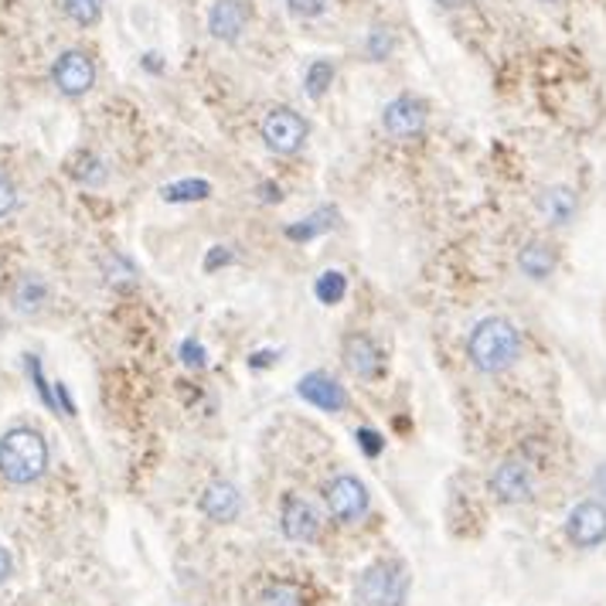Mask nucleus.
Instances as JSON below:
<instances>
[{
  "label": "nucleus",
  "instance_id": "1",
  "mask_svg": "<svg viewBox=\"0 0 606 606\" xmlns=\"http://www.w3.org/2000/svg\"><path fill=\"white\" fill-rule=\"evenodd\" d=\"M467 358L480 375H501L521 358V331L508 317H484L467 334Z\"/></svg>",
  "mask_w": 606,
  "mask_h": 606
},
{
  "label": "nucleus",
  "instance_id": "2",
  "mask_svg": "<svg viewBox=\"0 0 606 606\" xmlns=\"http://www.w3.org/2000/svg\"><path fill=\"white\" fill-rule=\"evenodd\" d=\"M48 470V443L34 426H14L0 436V477L28 487Z\"/></svg>",
  "mask_w": 606,
  "mask_h": 606
},
{
  "label": "nucleus",
  "instance_id": "3",
  "mask_svg": "<svg viewBox=\"0 0 606 606\" xmlns=\"http://www.w3.org/2000/svg\"><path fill=\"white\" fill-rule=\"evenodd\" d=\"M409 570L399 559H378L355 583V606H405Z\"/></svg>",
  "mask_w": 606,
  "mask_h": 606
},
{
  "label": "nucleus",
  "instance_id": "4",
  "mask_svg": "<svg viewBox=\"0 0 606 606\" xmlns=\"http://www.w3.org/2000/svg\"><path fill=\"white\" fill-rule=\"evenodd\" d=\"M535 487H539L535 467L524 457H508L490 474V495L501 505H528L535 498Z\"/></svg>",
  "mask_w": 606,
  "mask_h": 606
},
{
  "label": "nucleus",
  "instance_id": "5",
  "mask_svg": "<svg viewBox=\"0 0 606 606\" xmlns=\"http://www.w3.org/2000/svg\"><path fill=\"white\" fill-rule=\"evenodd\" d=\"M324 501H327V511H331L340 524H358V521H365V515H368V508H371L368 487H365L355 474H337V477L324 487Z\"/></svg>",
  "mask_w": 606,
  "mask_h": 606
},
{
  "label": "nucleus",
  "instance_id": "6",
  "mask_svg": "<svg viewBox=\"0 0 606 606\" xmlns=\"http://www.w3.org/2000/svg\"><path fill=\"white\" fill-rule=\"evenodd\" d=\"M262 140H267V147L273 150V154H296V150L307 143V120L300 117L296 109L290 106H277L267 112V120H262Z\"/></svg>",
  "mask_w": 606,
  "mask_h": 606
},
{
  "label": "nucleus",
  "instance_id": "7",
  "mask_svg": "<svg viewBox=\"0 0 606 606\" xmlns=\"http://www.w3.org/2000/svg\"><path fill=\"white\" fill-rule=\"evenodd\" d=\"M565 539L576 549H599L606 542V501L586 498L565 515Z\"/></svg>",
  "mask_w": 606,
  "mask_h": 606
},
{
  "label": "nucleus",
  "instance_id": "8",
  "mask_svg": "<svg viewBox=\"0 0 606 606\" xmlns=\"http://www.w3.org/2000/svg\"><path fill=\"white\" fill-rule=\"evenodd\" d=\"M52 83H55V89L62 96L79 99V96H86L96 86V62L86 52H79V48H68L52 65Z\"/></svg>",
  "mask_w": 606,
  "mask_h": 606
},
{
  "label": "nucleus",
  "instance_id": "9",
  "mask_svg": "<svg viewBox=\"0 0 606 606\" xmlns=\"http://www.w3.org/2000/svg\"><path fill=\"white\" fill-rule=\"evenodd\" d=\"M382 127L389 137L396 140H412L420 137L426 127V102L415 96H396L386 109H382Z\"/></svg>",
  "mask_w": 606,
  "mask_h": 606
},
{
  "label": "nucleus",
  "instance_id": "10",
  "mask_svg": "<svg viewBox=\"0 0 606 606\" xmlns=\"http://www.w3.org/2000/svg\"><path fill=\"white\" fill-rule=\"evenodd\" d=\"M280 528H283V535L290 542L307 545V542H317V535H321V515H317V508L307 498L286 495L283 498V511H280Z\"/></svg>",
  "mask_w": 606,
  "mask_h": 606
},
{
  "label": "nucleus",
  "instance_id": "11",
  "mask_svg": "<svg viewBox=\"0 0 606 606\" xmlns=\"http://www.w3.org/2000/svg\"><path fill=\"white\" fill-rule=\"evenodd\" d=\"M296 396L303 402H311L321 412H345L348 409V392L337 386V378L327 371H311L296 382Z\"/></svg>",
  "mask_w": 606,
  "mask_h": 606
},
{
  "label": "nucleus",
  "instance_id": "12",
  "mask_svg": "<svg viewBox=\"0 0 606 606\" xmlns=\"http://www.w3.org/2000/svg\"><path fill=\"white\" fill-rule=\"evenodd\" d=\"M340 358H345L348 371L355 378H365V382H375V378L386 375V355L368 334H351L345 340V351H340Z\"/></svg>",
  "mask_w": 606,
  "mask_h": 606
},
{
  "label": "nucleus",
  "instance_id": "13",
  "mask_svg": "<svg viewBox=\"0 0 606 606\" xmlns=\"http://www.w3.org/2000/svg\"><path fill=\"white\" fill-rule=\"evenodd\" d=\"M249 24V8L242 4V0H215L212 11H208V31L212 37H218V42L232 45L242 37Z\"/></svg>",
  "mask_w": 606,
  "mask_h": 606
},
{
  "label": "nucleus",
  "instance_id": "14",
  "mask_svg": "<svg viewBox=\"0 0 606 606\" xmlns=\"http://www.w3.org/2000/svg\"><path fill=\"white\" fill-rule=\"evenodd\" d=\"M202 511L218 521V524H229L242 515V495L232 480H212L205 490H202Z\"/></svg>",
  "mask_w": 606,
  "mask_h": 606
},
{
  "label": "nucleus",
  "instance_id": "15",
  "mask_svg": "<svg viewBox=\"0 0 606 606\" xmlns=\"http://www.w3.org/2000/svg\"><path fill=\"white\" fill-rule=\"evenodd\" d=\"M559 267V256H555V246H549L545 239H532V242H524L521 252H518V270L528 277V280H549Z\"/></svg>",
  "mask_w": 606,
  "mask_h": 606
},
{
  "label": "nucleus",
  "instance_id": "16",
  "mask_svg": "<svg viewBox=\"0 0 606 606\" xmlns=\"http://www.w3.org/2000/svg\"><path fill=\"white\" fill-rule=\"evenodd\" d=\"M539 208L549 218V225H570L580 212V202H576L573 187L555 184V187H545V192L539 195Z\"/></svg>",
  "mask_w": 606,
  "mask_h": 606
},
{
  "label": "nucleus",
  "instance_id": "17",
  "mask_svg": "<svg viewBox=\"0 0 606 606\" xmlns=\"http://www.w3.org/2000/svg\"><path fill=\"white\" fill-rule=\"evenodd\" d=\"M48 303V283L42 277H21L14 286V307L21 314H37Z\"/></svg>",
  "mask_w": 606,
  "mask_h": 606
},
{
  "label": "nucleus",
  "instance_id": "18",
  "mask_svg": "<svg viewBox=\"0 0 606 606\" xmlns=\"http://www.w3.org/2000/svg\"><path fill=\"white\" fill-rule=\"evenodd\" d=\"M161 198L171 205H187V202H208L212 198V181L205 177H184L167 187H161Z\"/></svg>",
  "mask_w": 606,
  "mask_h": 606
},
{
  "label": "nucleus",
  "instance_id": "19",
  "mask_svg": "<svg viewBox=\"0 0 606 606\" xmlns=\"http://www.w3.org/2000/svg\"><path fill=\"white\" fill-rule=\"evenodd\" d=\"M334 218H337L334 208H321V212H314L311 218H303V221H296V225H286V239H293V242H307V239H314V236L334 229Z\"/></svg>",
  "mask_w": 606,
  "mask_h": 606
},
{
  "label": "nucleus",
  "instance_id": "20",
  "mask_svg": "<svg viewBox=\"0 0 606 606\" xmlns=\"http://www.w3.org/2000/svg\"><path fill=\"white\" fill-rule=\"evenodd\" d=\"M314 296L324 303V307H337V303L348 296V277L340 270H324L314 283Z\"/></svg>",
  "mask_w": 606,
  "mask_h": 606
},
{
  "label": "nucleus",
  "instance_id": "21",
  "mask_svg": "<svg viewBox=\"0 0 606 606\" xmlns=\"http://www.w3.org/2000/svg\"><path fill=\"white\" fill-rule=\"evenodd\" d=\"M331 86H334V65L327 58L311 62L307 72H303V89H307V96L311 99H321Z\"/></svg>",
  "mask_w": 606,
  "mask_h": 606
},
{
  "label": "nucleus",
  "instance_id": "22",
  "mask_svg": "<svg viewBox=\"0 0 606 606\" xmlns=\"http://www.w3.org/2000/svg\"><path fill=\"white\" fill-rule=\"evenodd\" d=\"M62 4H65V14L75 24H79V28H93L102 18V4H106V0H62Z\"/></svg>",
  "mask_w": 606,
  "mask_h": 606
},
{
  "label": "nucleus",
  "instance_id": "23",
  "mask_svg": "<svg viewBox=\"0 0 606 606\" xmlns=\"http://www.w3.org/2000/svg\"><path fill=\"white\" fill-rule=\"evenodd\" d=\"M259 606H303V593L293 583H270L259 596Z\"/></svg>",
  "mask_w": 606,
  "mask_h": 606
},
{
  "label": "nucleus",
  "instance_id": "24",
  "mask_svg": "<svg viewBox=\"0 0 606 606\" xmlns=\"http://www.w3.org/2000/svg\"><path fill=\"white\" fill-rule=\"evenodd\" d=\"M68 171H72L75 181H83V184H102L106 181V167L96 154H79Z\"/></svg>",
  "mask_w": 606,
  "mask_h": 606
},
{
  "label": "nucleus",
  "instance_id": "25",
  "mask_svg": "<svg viewBox=\"0 0 606 606\" xmlns=\"http://www.w3.org/2000/svg\"><path fill=\"white\" fill-rule=\"evenodd\" d=\"M28 375H31V382H34V389H37V396H42V402L48 405V409H58V402H55V386L45 378V371H42V361H37L34 355H28Z\"/></svg>",
  "mask_w": 606,
  "mask_h": 606
},
{
  "label": "nucleus",
  "instance_id": "26",
  "mask_svg": "<svg viewBox=\"0 0 606 606\" xmlns=\"http://www.w3.org/2000/svg\"><path fill=\"white\" fill-rule=\"evenodd\" d=\"M392 55V34L386 28H375L368 34V58L371 62H386Z\"/></svg>",
  "mask_w": 606,
  "mask_h": 606
},
{
  "label": "nucleus",
  "instance_id": "27",
  "mask_svg": "<svg viewBox=\"0 0 606 606\" xmlns=\"http://www.w3.org/2000/svg\"><path fill=\"white\" fill-rule=\"evenodd\" d=\"M181 361L187 365V368H205L208 365V351H205V345L202 340H195V337H187V340H181Z\"/></svg>",
  "mask_w": 606,
  "mask_h": 606
},
{
  "label": "nucleus",
  "instance_id": "28",
  "mask_svg": "<svg viewBox=\"0 0 606 606\" xmlns=\"http://www.w3.org/2000/svg\"><path fill=\"white\" fill-rule=\"evenodd\" d=\"M331 0H286V11L293 18H303V21H311V18H321L327 11Z\"/></svg>",
  "mask_w": 606,
  "mask_h": 606
},
{
  "label": "nucleus",
  "instance_id": "29",
  "mask_svg": "<svg viewBox=\"0 0 606 606\" xmlns=\"http://www.w3.org/2000/svg\"><path fill=\"white\" fill-rule=\"evenodd\" d=\"M355 440H358V446L365 450V457H378V453L386 450V440H382V433L371 430V426H361V430L355 433Z\"/></svg>",
  "mask_w": 606,
  "mask_h": 606
},
{
  "label": "nucleus",
  "instance_id": "30",
  "mask_svg": "<svg viewBox=\"0 0 606 606\" xmlns=\"http://www.w3.org/2000/svg\"><path fill=\"white\" fill-rule=\"evenodd\" d=\"M18 208V187L11 184V177L0 174V218H8Z\"/></svg>",
  "mask_w": 606,
  "mask_h": 606
},
{
  "label": "nucleus",
  "instance_id": "31",
  "mask_svg": "<svg viewBox=\"0 0 606 606\" xmlns=\"http://www.w3.org/2000/svg\"><path fill=\"white\" fill-rule=\"evenodd\" d=\"M236 256H232V249H225V246H212V252H208V259H205V270L208 273H215L218 267H229Z\"/></svg>",
  "mask_w": 606,
  "mask_h": 606
},
{
  "label": "nucleus",
  "instance_id": "32",
  "mask_svg": "<svg viewBox=\"0 0 606 606\" xmlns=\"http://www.w3.org/2000/svg\"><path fill=\"white\" fill-rule=\"evenodd\" d=\"M55 402H58V409L65 415H75V402H72V396H68V389L62 382H55Z\"/></svg>",
  "mask_w": 606,
  "mask_h": 606
},
{
  "label": "nucleus",
  "instance_id": "33",
  "mask_svg": "<svg viewBox=\"0 0 606 606\" xmlns=\"http://www.w3.org/2000/svg\"><path fill=\"white\" fill-rule=\"evenodd\" d=\"M11 573H14V559H11V552L4 545H0V586L11 580Z\"/></svg>",
  "mask_w": 606,
  "mask_h": 606
},
{
  "label": "nucleus",
  "instance_id": "34",
  "mask_svg": "<svg viewBox=\"0 0 606 606\" xmlns=\"http://www.w3.org/2000/svg\"><path fill=\"white\" fill-rule=\"evenodd\" d=\"M273 361H277V351H256V355H249V368H267Z\"/></svg>",
  "mask_w": 606,
  "mask_h": 606
},
{
  "label": "nucleus",
  "instance_id": "35",
  "mask_svg": "<svg viewBox=\"0 0 606 606\" xmlns=\"http://www.w3.org/2000/svg\"><path fill=\"white\" fill-rule=\"evenodd\" d=\"M143 68H147L150 75H161V72H164V62H161V55L147 52V55H143Z\"/></svg>",
  "mask_w": 606,
  "mask_h": 606
},
{
  "label": "nucleus",
  "instance_id": "36",
  "mask_svg": "<svg viewBox=\"0 0 606 606\" xmlns=\"http://www.w3.org/2000/svg\"><path fill=\"white\" fill-rule=\"evenodd\" d=\"M262 198H267V202H280L283 195H280V184L273 187V184H262Z\"/></svg>",
  "mask_w": 606,
  "mask_h": 606
},
{
  "label": "nucleus",
  "instance_id": "37",
  "mask_svg": "<svg viewBox=\"0 0 606 606\" xmlns=\"http://www.w3.org/2000/svg\"><path fill=\"white\" fill-rule=\"evenodd\" d=\"M596 490H599V495H603L599 501H606V464H603V467L596 470Z\"/></svg>",
  "mask_w": 606,
  "mask_h": 606
},
{
  "label": "nucleus",
  "instance_id": "38",
  "mask_svg": "<svg viewBox=\"0 0 606 606\" xmlns=\"http://www.w3.org/2000/svg\"><path fill=\"white\" fill-rule=\"evenodd\" d=\"M436 4H440V8H446V11H457V8H464V4H467V0H436Z\"/></svg>",
  "mask_w": 606,
  "mask_h": 606
}]
</instances>
